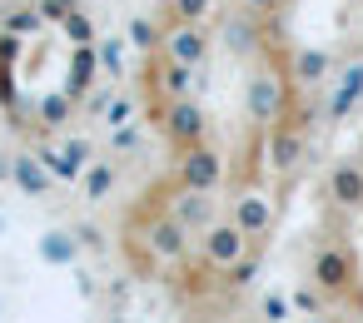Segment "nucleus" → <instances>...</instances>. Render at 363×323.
Wrapping results in <instances>:
<instances>
[{
  "label": "nucleus",
  "mask_w": 363,
  "mask_h": 323,
  "mask_svg": "<svg viewBox=\"0 0 363 323\" xmlns=\"http://www.w3.org/2000/svg\"><path fill=\"white\" fill-rule=\"evenodd\" d=\"M303 283H313L328 298L333 313L363 323V259L348 244V229L343 224H328V229L313 234L308 264H303Z\"/></svg>",
  "instance_id": "f257e3e1"
},
{
  "label": "nucleus",
  "mask_w": 363,
  "mask_h": 323,
  "mask_svg": "<svg viewBox=\"0 0 363 323\" xmlns=\"http://www.w3.org/2000/svg\"><path fill=\"white\" fill-rule=\"evenodd\" d=\"M155 130L164 135V144H169L174 154H179V149H194V144L209 140V110H204L194 95H179V100H169V105L160 110Z\"/></svg>",
  "instance_id": "f03ea898"
},
{
  "label": "nucleus",
  "mask_w": 363,
  "mask_h": 323,
  "mask_svg": "<svg viewBox=\"0 0 363 323\" xmlns=\"http://www.w3.org/2000/svg\"><path fill=\"white\" fill-rule=\"evenodd\" d=\"M264 174H269V125L249 120L234 154H229V179L224 184H229V194H239V189H259Z\"/></svg>",
  "instance_id": "7ed1b4c3"
},
{
  "label": "nucleus",
  "mask_w": 363,
  "mask_h": 323,
  "mask_svg": "<svg viewBox=\"0 0 363 323\" xmlns=\"http://www.w3.org/2000/svg\"><path fill=\"white\" fill-rule=\"evenodd\" d=\"M174 179H179L184 189H214V194H219V184L229 179V159H224V149H219L214 140H204V144L174 154Z\"/></svg>",
  "instance_id": "20e7f679"
},
{
  "label": "nucleus",
  "mask_w": 363,
  "mask_h": 323,
  "mask_svg": "<svg viewBox=\"0 0 363 323\" xmlns=\"http://www.w3.org/2000/svg\"><path fill=\"white\" fill-rule=\"evenodd\" d=\"M323 204L333 209V214H363V159L358 154H343V159H333L328 164V174H323Z\"/></svg>",
  "instance_id": "39448f33"
},
{
  "label": "nucleus",
  "mask_w": 363,
  "mask_h": 323,
  "mask_svg": "<svg viewBox=\"0 0 363 323\" xmlns=\"http://www.w3.org/2000/svg\"><path fill=\"white\" fill-rule=\"evenodd\" d=\"M249 244H254V239H249V234H244L229 214H219V219H214V224L194 239V249H199L214 268H229L234 259H244V254H249Z\"/></svg>",
  "instance_id": "423d86ee"
},
{
  "label": "nucleus",
  "mask_w": 363,
  "mask_h": 323,
  "mask_svg": "<svg viewBox=\"0 0 363 323\" xmlns=\"http://www.w3.org/2000/svg\"><path fill=\"white\" fill-rule=\"evenodd\" d=\"M229 219L249 239H269L274 234V199L264 189H239V194H229Z\"/></svg>",
  "instance_id": "0eeeda50"
},
{
  "label": "nucleus",
  "mask_w": 363,
  "mask_h": 323,
  "mask_svg": "<svg viewBox=\"0 0 363 323\" xmlns=\"http://www.w3.org/2000/svg\"><path fill=\"white\" fill-rule=\"evenodd\" d=\"M169 214L199 239V234L219 219V199H214V189H184V184H179V194L169 199Z\"/></svg>",
  "instance_id": "6e6552de"
},
{
  "label": "nucleus",
  "mask_w": 363,
  "mask_h": 323,
  "mask_svg": "<svg viewBox=\"0 0 363 323\" xmlns=\"http://www.w3.org/2000/svg\"><path fill=\"white\" fill-rule=\"evenodd\" d=\"M160 45L174 55V60H184V65H204V55H209V30H204V21H184V26H169V30H160Z\"/></svg>",
  "instance_id": "1a4fd4ad"
},
{
  "label": "nucleus",
  "mask_w": 363,
  "mask_h": 323,
  "mask_svg": "<svg viewBox=\"0 0 363 323\" xmlns=\"http://www.w3.org/2000/svg\"><path fill=\"white\" fill-rule=\"evenodd\" d=\"M209 16V0H160V30L184 26V21H204Z\"/></svg>",
  "instance_id": "9d476101"
},
{
  "label": "nucleus",
  "mask_w": 363,
  "mask_h": 323,
  "mask_svg": "<svg viewBox=\"0 0 363 323\" xmlns=\"http://www.w3.org/2000/svg\"><path fill=\"white\" fill-rule=\"evenodd\" d=\"M110 189H115V164H110V159H90V164H85V199L95 204V199H105Z\"/></svg>",
  "instance_id": "9b49d317"
},
{
  "label": "nucleus",
  "mask_w": 363,
  "mask_h": 323,
  "mask_svg": "<svg viewBox=\"0 0 363 323\" xmlns=\"http://www.w3.org/2000/svg\"><path fill=\"white\" fill-rule=\"evenodd\" d=\"M289 308H294V298H284V293H264V298H259V318H264V323H284Z\"/></svg>",
  "instance_id": "f8f14e48"
},
{
  "label": "nucleus",
  "mask_w": 363,
  "mask_h": 323,
  "mask_svg": "<svg viewBox=\"0 0 363 323\" xmlns=\"http://www.w3.org/2000/svg\"><path fill=\"white\" fill-rule=\"evenodd\" d=\"M16 179H21L30 194H40V189H45V174L35 169V159H16Z\"/></svg>",
  "instance_id": "ddd939ff"
},
{
  "label": "nucleus",
  "mask_w": 363,
  "mask_h": 323,
  "mask_svg": "<svg viewBox=\"0 0 363 323\" xmlns=\"http://www.w3.org/2000/svg\"><path fill=\"white\" fill-rule=\"evenodd\" d=\"M40 16H50V21H70V16H75V0H45Z\"/></svg>",
  "instance_id": "4468645a"
},
{
  "label": "nucleus",
  "mask_w": 363,
  "mask_h": 323,
  "mask_svg": "<svg viewBox=\"0 0 363 323\" xmlns=\"http://www.w3.org/2000/svg\"><path fill=\"white\" fill-rule=\"evenodd\" d=\"M130 115H135V105H130V100H115V105H110V125H115V130H120V125H130Z\"/></svg>",
  "instance_id": "2eb2a0df"
},
{
  "label": "nucleus",
  "mask_w": 363,
  "mask_h": 323,
  "mask_svg": "<svg viewBox=\"0 0 363 323\" xmlns=\"http://www.w3.org/2000/svg\"><path fill=\"white\" fill-rule=\"evenodd\" d=\"M353 154H358V159H363V135H358V149H353Z\"/></svg>",
  "instance_id": "dca6fc26"
}]
</instances>
